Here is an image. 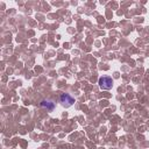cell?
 Listing matches in <instances>:
<instances>
[{
  "label": "cell",
  "instance_id": "obj_1",
  "mask_svg": "<svg viewBox=\"0 0 149 149\" xmlns=\"http://www.w3.org/2000/svg\"><path fill=\"white\" fill-rule=\"evenodd\" d=\"M98 83L101 90H110L113 86V80L111 77H100Z\"/></svg>",
  "mask_w": 149,
  "mask_h": 149
},
{
  "label": "cell",
  "instance_id": "obj_2",
  "mask_svg": "<svg viewBox=\"0 0 149 149\" xmlns=\"http://www.w3.org/2000/svg\"><path fill=\"white\" fill-rule=\"evenodd\" d=\"M59 100H61V103L65 106V103H67V106H70L75 103V99L69 95V93H62L61 97H59Z\"/></svg>",
  "mask_w": 149,
  "mask_h": 149
},
{
  "label": "cell",
  "instance_id": "obj_3",
  "mask_svg": "<svg viewBox=\"0 0 149 149\" xmlns=\"http://www.w3.org/2000/svg\"><path fill=\"white\" fill-rule=\"evenodd\" d=\"M41 106H42V107H46L48 111H52L54 107H55L54 103H51L50 100H43V101L41 103Z\"/></svg>",
  "mask_w": 149,
  "mask_h": 149
}]
</instances>
